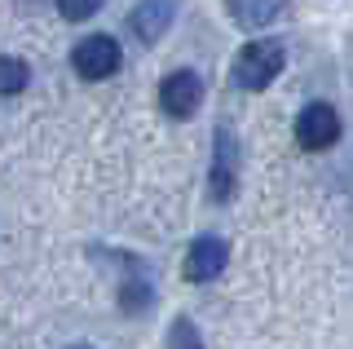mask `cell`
I'll list each match as a JSON object with an SVG mask.
<instances>
[{
	"label": "cell",
	"mask_w": 353,
	"mask_h": 349,
	"mask_svg": "<svg viewBox=\"0 0 353 349\" xmlns=\"http://www.w3.org/2000/svg\"><path fill=\"white\" fill-rule=\"evenodd\" d=\"M283 62H287V49L279 40H248V45L234 53L230 84L243 89V93H261V89H270V84L279 80Z\"/></svg>",
	"instance_id": "6da1fadb"
},
{
	"label": "cell",
	"mask_w": 353,
	"mask_h": 349,
	"mask_svg": "<svg viewBox=\"0 0 353 349\" xmlns=\"http://www.w3.org/2000/svg\"><path fill=\"white\" fill-rule=\"evenodd\" d=\"M119 62H124V49H119L115 36H102V31H93V36H84L80 45L71 49V67L80 80H110V75L119 71Z\"/></svg>",
	"instance_id": "7a4b0ae2"
},
{
	"label": "cell",
	"mask_w": 353,
	"mask_h": 349,
	"mask_svg": "<svg viewBox=\"0 0 353 349\" xmlns=\"http://www.w3.org/2000/svg\"><path fill=\"white\" fill-rule=\"evenodd\" d=\"M296 141L305 150H327L340 141V111L331 102H309L301 115H296Z\"/></svg>",
	"instance_id": "3957f363"
},
{
	"label": "cell",
	"mask_w": 353,
	"mask_h": 349,
	"mask_svg": "<svg viewBox=\"0 0 353 349\" xmlns=\"http://www.w3.org/2000/svg\"><path fill=\"white\" fill-rule=\"evenodd\" d=\"M234 181H239V141L225 124L216 128V141H212V177H208V190H212L216 203H225L234 195Z\"/></svg>",
	"instance_id": "277c9868"
},
{
	"label": "cell",
	"mask_w": 353,
	"mask_h": 349,
	"mask_svg": "<svg viewBox=\"0 0 353 349\" xmlns=\"http://www.w3.org/2000/svg\"><path fill=\"white\" fill-rule=\"evenodd\" d=\"M203 102V80L194 71H172L168 80L159 84V106L168 111L172 119H190Z\"/></svg>",
	"instance_id": "5b68a950"
},
{
	"label": "cell",
	"mask_w": 353,
	"mask_h": 349,
	"mask_svg": "<svg viewBox=\"0 0 353 349\" xmlns=\"http://www.w3.org/2000/svg\"><path fill=\"white\" fill-rule=\"evenodd\" d=\"M225 261H230L225 239L203 235V239H194L190 252H185V279H190V283H208V279H216L221 270H225Z\"/></svg>",
	"instance_id": "8992f818"
},
{
	"label": "cell",
	"mask_w": 353,
	"mask_h": 349,
	"mask_svg": "<svg viewBox=\"0 0 353 349\" xmlns=\"http://www.w3.org/2000/svg\"><path fill=\"white\" fill-rule=\"evenodd\" d=\"M168 23H172V0H141L128 14V27L141 45H154V40L168 31Z\"/></svg>",
	"instance_id": "52a82bcc"
},
{
	"label": "cell",
	"mask_w": 353,
	"mask_h": 349,
	"mask_svg": "<svg viewBox=\"0 0 353 349\" xmlns=\"http://www.w3.org/2000/svg\"><path fill=\"white\" fill-rule=\"evenodd\" d=\"M225 14L234 18L243 31H261L283 14V0H225Z\"/></svg>",
	"instance_id": "ba28073f"
},
{
	"label": "cell",
	"mask_w": 353,
	"mask_h": 349,
	"mask_svg": "<svg viewBox=\"0 0 353 349\" xmlns=\"http://www.w3.org/2000/svg\"><path fill=\"white\" fill-rule=\"evenodd\" d=\"M31 84V67L22 58H9V53H0V97H14Z\"/></svg>",
	"instance_id": "9c48e42d"
},
{
	"label": "cell",
	"mask_w": 353,
	"mask_h": 349,
	"mask_svg": "<svg viewBox=\"0 0 353 349\" xmlns=\"http://www.w3.org/2000/svg\"><path fill=\"white\" fill-rule=\"evenodd\" d=\"M168 349H203V341H199V327L185 319H172V327H168Z\"/></svg>",
	"instance_id": "30bf717a"
},
{
	"label": "cell",
	"mask_w": 353,
	"mask_h": 349,
	"mask_svg": "<svg viewBox=\"0 0 353 349\" xmlns=\"http://www.w3.org/2000/svg\"><path fill=\"white\" fill-rule=\"evenodd\" d=\"M102 5L106 0H58V14L66 18V23H88Z\"/></svg>",
	"instance_id": "8fae6325"
},
{
	"label": "cell",
	"mask_w": 353,
	"mask_h": 349,
	"mask_svg": "<svg viewBox=\"0 0 353 349\" xmlns=\"http://www.w3.org/2000/svg\"><path fill=\"white\" fill-rule=\"evenodd\" d=\"M71 349H88V345H71Z\"/></svg>",
	"instance_id": "7c38bea8"
}]
</instances>
